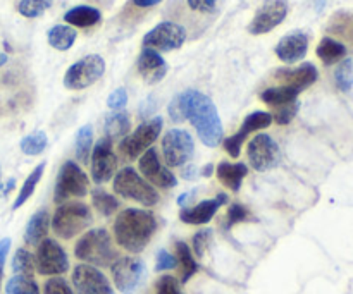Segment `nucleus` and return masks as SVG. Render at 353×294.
Returning <instances> with one entry per match:
<instances>
[{
  "label": "nucleus",
  "instance_id": "9",
  "mask_svg": "<svg viewBox=\"0 0 353 294\" xmlns=\"http://www.w3.org/2000/svg\"><path fill=\"white\" fill-rule=\"evenodd\" d=\"M162 154L169 167H183L195 154V143L188 131L169 129L162 138Z\"/></svg>",
  "mask_w": 353,
  "mask_h": 294
},
{
  "label": "nucleus",
  "instance_id": "13",
  "mask_svg": "<svg viewBox=\"0 0 353 294\" xmlns=\"http://www.w3.org/2000/svg\"><path fill=\"white\" fill-rule=\"evenodd\" d=\"M186 41V30L178 23L164 21L143 36V47L155 52H171Z\"/></svg>",
  "mask_w": 353,
  "mask_h": 294
},
{
  "label": "nucleus",
  "instance_id": "48",
  "mask_svg": "<svg viewBox=\"0 0 353 294\" xmlns=\"http://www.w3.org/2000/svg\"><path fill=\"white\" fill-rule=\"evenodd\" d=\"M169 116H171L172 123H183V120H185V116H183V110H181V105H179L178 96H174L172 102L169 103Z\"/></svg>",
  "mask_w": 353,
  "mask_h": 294
},
{
  "label": "nucleus",
  "instance_id": "2",
  "mask_svg": "<svg viewBox=\"0 0 353 294\" xmlns=\"http://www.w3.org/2000/svg\"><path fill=\"white\" fill-rule=\"evenodd\" d=\"M157 231V219L141 209H126L116 217L114 236L117 244L130 253H141Z\"/></svg>",
  "mask_w": 353,
  "mask_h": 294
},
{
  "label": "nucleus",
  "instance_id": "36",
  "mask_svg": "<svg viewBox=\"0 0 353 294\" xmlns=\"http://www.w3.org/2000/svg\"><path fill=\"white\" fill-rule=\"evenodd\" d=\"M7 294H40L38 284L33 281V277L26 275H14L6 286Z\"/></svg>",
  "mask_w": 353,
  "mask_h": 294
},
{
  "label": "nucleus",
  "instance_id": "11",
  "mask_svg": "<svg viewBox=\"0 0 353 294\" xmlns=\"http://www.w3.org/2000/svg\"><path fill=\"white\" fill-rule=\"evenodd\" d=\"M247 157L255 171L265 172L271 171L279 164L281 150H279V145L269 134H257L248 143Z\"/></svg>",
  "mask_w": 353,
  "mask_h": 294
},
{
  "label": "nucleus",
  "instance_id": "42",
  "mask_svg": "<svg viewBox=\"0 0 353 294\" xmlns=\"http://www.w3.org/2000/svg\"><path fill=\"white\" fill-rule=\"evenodd\" d=\"M155 289L157 294H185L181 291L179 281L172 275H162L157 282H155Z\"/></svg>",
  "mask_w": 353,
  "mask_h": 294
},
{
  "label": "nucleus",
  "instance_id": "17",
  "mask_svg": "<svg viewBox=\"0 0 353 294\" xmlns=\"http://www.w3.org/2000/svg\"><path fill=\"white\" fill-rule=\"evenodd\" d=\"M140 172L143 174L145 181L152 182V185L159 186L162 189H172L178 185L176 176L161 164L155 148H148L140 157Z\"/></svg>",
  "mask_w": 353,
  "mask_h": 294
},
{
  "label": "nucleus",
  "instance_id": "6",
  "mask_svg": "<svg viewBox=\"0 0 353 294\" xmlns=\"http://www.w3.org/2000/svg\"><path fill=\"white\" fill-rule=\"evenodd\" d=\"M162 126H164V119L161 116L154 117V119L145 120L143 124L137 127V131L128 136H124L119 143L121 154L124 155L130 160L141 157L148 148H152V145L155 143V140L161 134Z\"/></svg>",
  "mask_w": 353,
  "mask_h": 294
},
{
  "label": "nucleus",
  "instance_id": "32",
  "mask_svg": "<svg viewBox=\"0 0 353 294\" xmlns=\"http://www.w3.org/2000/svg\"><path fill=\"white\" fill-rule=\"evenodd\" d=\"M92 203L97 209V212L103 217H110L119 210V200L114 195L107 193L105 189L97 188L92 191Z\"/></svg>",
  "mask_w": 353,
  "mask_h": 294
},
{
  "label": "nucleus",
  "instance_id": "46",
  "mask_svg": "<svg viewBox=\"0 0 353 294\" xmlns=\"http://www.w3.org/2000/svg\"><path fill=\"white\" fill-rule=\"evenodd\" d=\"M190 9L199 10L203 14H212L217 9V0H186Z\"/></svg>",
  "mask_w": 353,
  "mask_h": 294
},
{
  "label": "nucleus",
  "instance_id": "31",
  "mask_svg": "<svg viewBox=\"0 0 353 294\" xmlns=\"http://www.w3.org/2000/svg\"><path fill=\"white\" fill-rule=\"evenodd\" d=\"M45 165H47V162H41V164H38L37 167H34L33 171H31V174L28 176L26 179H24L23 188H21V191L17 193V198H16V202H14V205H12L14 210L21 209V207H23L24 203H26L28 200H30V196L33 195L34 188H37V185H38V182H40L41 176H43Z\"/></svg>",
  "mask_w": 353,
  "mask_h": 294
},
{
  "label": "nucleus",
  "instance_id": "19",
  "mask_svg": "<svg viewBox=\"0 0 353 294\" xmlns=\"http://www.w3.org/2000/svg\"><path fill=\"white\" fill-rule=\"evenodd\" d=\"M137 67L140 76L147 85H157L159 81L165 78L168 74V62L162 59L159 52L152 50V48H143L138 57Z\"/></svg>",
  "mask_w": 353,
  "mask_h": 294
},
{
  "label": "nucleus",
  "instance_id": "45",
  "mask_svg": "<svg viewBox=\"0 0 353 294\" xmlns=\"http://www.w3.org/2000/svg\"><path fill=\"white\" fill-rule=\"evenodd\" d=\"M128 103V92L124 88L114 90L107 98V107L110 110H123Z\"/></svg>",
  "mask_w": 353,
  "mask_h": 294
},
{
  "label": "nucleus",
  "instance_id": "15",
  "mask_svg": "<svg viewBox=\"0 0 353 294\" xmlns=\"http://www.w3.org/2000/svg\"><path fill=\"white\" fill-rule=\"evenodd\" d=\"M72 284L78 294H116L109 279L97 267L81 264L72 271Z\"/></svg>",
  "mask_w": 353,
  "mask_h": 294
},
{
  "label": "nucleus",
  "instance_id": "28",
  "mask_svg": "<svg viewBox=\"0 0 353 294\" xmlns=\"http://www.w3.org/2000/svg\"><path fill=\"white\" fill-rule=\"evenodd\" d=\"M347 55V47L341 41L333 40V38H323L321 43L317 45V57L326 65L336 64Z\"/></svg>",
  "mask_w": 353,
  "mask_h": 294
},
{
  "label": "nucleus",
  "instance_id": "10",
  "mask_svg": "<svg viewBox=\"0 0 353 294\" xmlns=\"http://www.w3.org/2000/svg\"><path fill=\"white\" fill-rule=\"evenodd\" d=\"M34 269L40 275L65 274L69 269L68 253L57 241L45 238L38 244L37 255H34Z\"/></svg>",
  "mask_w": 353,
  "mask_h": 294
},
{
  "label": "nucleus",
  "instance_id": "35",
  "mask_svg": "<svg viewBox=\"0 0 353 294\" xmlns=\"http://www.w3.org/2000/svg\"><path fill=\"white\" fill-rule=\"evenodd\" d=\"M12 271L16 275L33 277L34 271H37V269H34L33 255H31L28 250H24V248H19L12 258Z\"/></svg>",
  "mask_w": 353,
  "mask_h": 294
},
{
  "label": "nucleus",
  "instance_id": "34",
  "mask_svg": "<svg viewBox=\"0 0 353 294\" xmlns=\"http://www.w3.org/2000/svg\"><path fill=\"white\" fill-rule=\"evenodd\" d=\"M48 145V138L43 131H34V133L28 134L21 140V150H23L24 155H40L41 151L47 148Z\"/></svg>",
  "mask_w": 353,
  "mask_h": 294
},
{
  "label": "nucleus",
  "instance_id": "33",
  "mask_svg": "<svg viewBox=\"0 0 353 294\" xmlns=\"http://www.w3.org/2000/svg\"><path fill=\"white\" fill-rule=\"evenodd\" d=\"M93 148V127L90 124L83 126L76 134V157L81 164H88Z\"/></svg>",
  "mask_w": 353,
  "mask_h": 294
},
{
  "label": "nucleus",
  "instance_id": "16",
  "mask_svg": "<svg viewBox=\"0 0 353 294\" xmlns=\"http://www.w3.org/2000/svg\"><path fill=\"white\" fill-rule=\"evenodd\" d=\"M117 167L116 154L112 151V140L103 136L97 141L92 151V178L97 185H103L109 179H112Z\"/></svg>",
  "mask_w": 353,
  "mask_h": 294
},
{
  "label": "nucleus",
  "instance_id": "8",
  "mask_svg": "<svg viewBox=\"0 0 353 294\" xmlns=\"http://www.w3.org/2000/svg\"><path fill=\"white\" fill-rule=\"evenodd\" d=\"M105 71V62L100 55H86L71 65L64 74L68 90H85L99 81Z\"/></svg>",
  "mask_w": 353,
  "mask_h": 294
},
{
  "label": "nucleus",
  "instance_id": "53",
  "mask_svg": "<svg viewBox=\"0 0 353 294\" xmlns=\"http://www.w3.org/2000/svg\"><path fill=\"white\" fill-rule=\"evenodd\" d=\"M6 62H7V55L0 52V65H3V64H6Z\"/></svg>",
  "mask_w": 353,
  "mask_h": 294
},
{
  "label": "nucleus",
  "instance_id": "3",
  "mask_svg": "<svg viewBox=\"0 0 353 294\" xmlns=\"http://www.w3.org/2000/svg\"><path fill=\"white\" fill-rule=\"evenodd\" d=\"M74 255L78 260L86 262L93 267H109L117 260L112 238L105 229H92L83 234L76 243Z\"/></svg>",
  "mask_w": 353,
  "mask_h": 294
},
{
  "label": "nucleus",
  "instance_id": "50",
  "mask_svg": "<svg viewBox=\"0 0 353 294\" xmlns=\"http://www.w3.org/2000/svg\"><path fill=\"white\" fill-rule=\"evenodd\" d=\"M161 2L162 0H133L134 6H138V7H154Z\"/></svg>",
  "mask_w": 353,
  "mask_h": 294
},
{
  "label": "nucleus",
  "instance_id": "51",
  "mask_svg": "<svg viewBox=\"0 0 353 294\" xmlns=\"http://www.w3.org/2000/svg\"><path fill=\"white\" fill-rule=\"evenodd\" d=\"M212 172H214V165L212 164H207L205 167L202 169V176H203V178H210V176H212Z\"/></svg>",
  "mask_w": 353,
  "mask_h": 294
},
{
  "label": "nucleus",
  "instance_id": "37",
  "mask_svg": "<svg viewBox=\"0 0 353 294\" xmlns=\"http://www.w3.org/2000/svg\"><path fill=\"white\" fill-rule=\"evenodd\" d=\"M52 7V0H21L17 3V10H19L21 16L24 17H33L41 16L45 10H48Z\"/></svg>",
  "mask_w": 353,
  "mask_h": 294
},
{
  "label": "nucleus",
  "instance_id": "30",
  "mask_svg": "<svg viewBox=\"0 0 353 294\" xmlns=\"http://www.w3.org/2000/svg\"><path fill=\"white\" fill-rule=\"evenodd\" d=\"M131 127V120L128 112L124 110H116V112L109 114L105 119V136L114 140V138L126 136L128 131Z\"/></svg>",
  "mask_w": 353,
  "mask_h": 294
},
{
  "label": "nucleus",
  "instance_id": "40",
  "mask_svg": "<svg viewBox=\"0 0 353 294\" xmlns=\"http://www.w3.org/2000/svg\"><path fill=\"white\" fill-rule=\"evenodd\" d=\"M299 109H300L299 100L288 103V105L276 107V112L274 116H272V120H276V124H279V126H286V124H290L293 119H295V116L299 114Z\"/></svg>",
  "mask_w": 353,
  "mask_h": 294
},
{
  "label": "nucleus",
  "instance_id": "18",
  "mask_svg": "<svg viewBox=\"0 0 353 294\" xmlns=\"http://www.w3.org/2000/svg\"><path fill=\"white\" fill-rule=\"evenodd\" d=\"M271 124H272V114L261 112V110H257V112H252L250 116L245 117L240 131H238V133H234L233 136H230L224 140V150H226L233 158H238L241 154V147H243V143H245V140H247L248 134L254 133V131L265 129V127H269Z\"/></svg>",
  "mask_w": 353,
  "mask_h": 294
},
{
  "label": "nucleus",
  "instance_id": "39",
  "mask_svg": "<svg viewBox=\"0 0 353 294\" xmlns=\"http://www.w3.org/2000/svg\"><path fill=\"white\" fill-rule=\"evenodd\" d=\"M254 220L255 219L250 210L245 205H241V203H231L230 209H228V229L240 222H254Z\"/></svg>",
  "mask_w": 353,
  "mask_h": 294
},
{
  "label": "nucleus",
  "instance_id": "47",
  "mask_svg": "<svg viewBox=\"0 0 353 294\" xmlns=\"http://www.w3.org/2000/svg\"><path fill=\"white\" fill-rule=\"evenodd\" d=\"M10 250V240L9 238H3L0 241V288H2V279H3V265H6V258L9 255Z\"/></svg>",
  "mask_w": 353,
  "mask_h": 294
},
{
  "label": "nucleus",
  "instance_id": "12",
  "mask_svg": "<svg viewBox=\"0 0 353 294\" xmlns=\"http://www.w3.org/2000/svg\"><path fill=\"white\" fill-rule=\"evenodd\" d=\"M116 288L123 294H133L145 277V264L140 258L121 257L110 265Z\"/></svg>",
  "mask_w": 353,
  "mask_h": 294
},
{
  "label": "nucleus",
  "instance_id": "52",
  "mask_svg": "<svg viewBox=\"0 0 353 294\" xmlns=\"http://www.w3.org/2000/svg\"><path fill=\"white\" fill-rule=\"evenodd\" d=\"M193 193H195V191H192V193H185V195L179 196V198H178V203H179V205L185 207V202H186V200H188V198H192Z\"/></svg>",
  "mask_w": 353,
  "mask_h": 294
},
{
  "label": "nucleus",
  "instance_id": "23",
  "mask_svg": "<svg viewBox=\"0 0 353 294\" xmlns=\"http://www.w3.org/2000/svg\"><path fill=\"white\" fill-rule=\"evenodd\" d=\"M50 213L47 209H41L38 212H34L31 216V219L28 220L26 231H24V241L30 246H38L41 241L47 238L48 227H50Z\"/></svg>",
  "mask_w": 353,
  "mask_h": 294
},
{
  "label": "nucleus",
  "instance_id": "5",
  "mask_svg": "<svg viewBox=\"0 0 353 294\" xmlns=\"http://www.w3.org/2000/svg\"><path fill=\"white\" fill-rule=\"evenodd\" d=\"M114 191L143 207H154L159 203V193L154 186L145 181L133 167H124L117 172L114 178Z\"/></svg>",
  "mask_w": 353,
  "mask_h": 294
},
{
  "label": "nucleus",
  "instance_id": "25",
  "mask_svg": "<svg viewBox=\"0 0 353 294\" xmlns=\"http://www.w3.org/2000/svg\"><path fill=\"white\" fill-rule=\"evenodd\" d=\"M102 19V14H100L99 9L90 6H78L72 7L71 10L64 14L65 23L72 24L76 28H90L95 26L99 21Z\"/></svg>",
  "mask_w": 353,
  "mask_h": 294
},
{
  "label": "nucleus",
  "instance_id": "38",
  "mask_svg": "<svg viewBox=\"0 0 353 294\" xmlns=\"http://www.w3.org/2000/svg\"><path fill=\"white\" fill-rule=\"evenodd\" d=\"M334 81L341 92H350L353 86V61L345 59L334 72Z\"/></svg>",
  "mask_w": 353,
  "mask_h": 294
},
{
  "label": "nucleus",
  "instance_id": "43",
  "mask_svg": "<svg viewBox=\"0 0 353 294\" xmlns=\"http://www.w3.org/2000/svg\"><path fill=\"white\" fill-rule=\"evenodd\" d=\"M43 293L45 294H74V291L69 288V284L62 277L48 279L43 286Z\"/></svg>",
  "mask_w": 353,
  "mask_h": 294
},
{
  "label": "nucleus",
  "instance_id": "29",
  "mask_svg": "<svg viewBox=\"0 0 353 294\" xmlns=\"http://www.w3.org/2000/svg\"><path fill=\"white\" fill-rule=\"evenodd\" d=\"M76 30H72L71 26H64V24H57V26L52 28L48 31L47 38H48V43L55 48V50H69V48L74 45L76 41Z\"/></svg>",
  "mask_w": 353,
  "mask_h": 294
},
{
  "label": "nucleus",
  "instance_id": "7",
  "mask_svg": "<svg viewBox=\"0 0 353 294\" xmlns=\"http://www.w3.org/2000/svg\"><path fill=\"white\" fill-rule=\"evenodd\" d=\"M88 193V178L76 162L68 160L62 164L57 174L54 189V202L62 205L72 196H85Z\"/></svg>",
  "mask_w": 353,
  "mask_h": 294
},
{
  "label": "nucleus",
  "instance_id": "24",
  "mask_svg": "<svg viewBox=\"0 0 353 294\" xmlns=\"http://www.w3.org/2000/svg\"><path fill=\"white\" fill-rule=\"evenodd\" d=\"M248 174V167L245 164H231V162H221L216 167V176L228 189L238 193L241 188L245 176Z\"/></svg>",
  "mask_w": 353,
  "mask_h": 294
},
{
  "label": "nucleus",
  "instance_id": "22",
  "mask_svg": "<svg viewBox=\"0 0 353 294\" xmlns=\"http://www.w3.org/2000/svg\"><path fill=\"white\" fill-rule=\"evenodd\" d=\"M317 78H319L317 67L310 64V62H305V64L299 65V67L278 69L276 71V79L278 81H281L286 86H292V88L299 90V92H303L309 86H312L317 81Z\"/></svg>",
  "mask_w": 353,
  "mask_h": 294
},
{
  "label": "nucleus",
  "instance_id": "49",
  "mask_svg": "<svg viewBox=\"0 0 353 294\" xmlns=\"http://www.w3.org/2000/svg\"><path fill=\"white\" fill-rule=\"evenodd\" d=\"M196 174H199V171H196V167L195 165H185V169H183V172H181V176L185 179H188V181H193V179L196 178Z\"/></svg>",
  "mask_w": 353,
  "mask_h": 294
},
{
  "label": "nucleus",
  "instance_id": "26",
  "mask_svg": "<svg viewBox=\"0 0 353 294\" xmlns=\"http://www.w3.org/2000/svg\"><path fill=\"white\" fill-rule=\"evenodd\" d=\"M299 90L292 88V86H272V88H268L265 92H262L261 98L262 102L268 103L269 107H281V105H288V103L295 102L296 96H299Z\"/></svg>",
  "mask_w": 353,
  "mask_h": 294
},
{
  "label": "nucleus",
  "instance_id": "4",
  "mask_svg": "<svg viewBox=\"0 0 353 294\" xmlns=\"http://www.w3.org/2000/svg\"><path fill=\"white\" fill-rule=\"evenodd\" d=\"M92 219V210L88 205L78 202H65L55 210L54 217H52V229L62 240H71L83 233L86 227H90Z\"/></svg>",
  "mask_w": 353,
  "mask_h": 294
},
{
  "label": "nucleus",
  "instance_id": "1",
  "mask_svg": "<svg viewBox=\"0 0 353 294\" xmlns=\"http://www.w3.org/2000/svg\"><path fill=\"white\" fill-rule=\"evenodd\" d=\"M178 100L185 120L192 123L200 141L205 147L216 148L223 141L224 129L212 100L199 90H186L181 95H178Z\"/></svg>",
  "mask_w": 353,
  "mask_h": 294
},
{
  "label": "nucleus",
  "instance_id": "20",
  "mask_svg": "<svg viewBox=\"0 0 353 294\" xmlns=\"http://www.w3.org/2000/svg\"><path fill=\"white\" fill-rule=\"evenodd\" d=\"M309 50V36L302 31H293V33L286 34L279 40L276 45V55L279 61L286 62V64H295V62L302 61Z\"/></svg>",
  "mask_w": 353,
  "mask_h": 294
},
{
  "label": "nucleus",
  "instance_id": "27",
  "mask_svg": "<svg viewBox=\"0 0 353 294\" xmlns=\"http://www.w3.org/2000/svg\"><path fill=\"white\" fill-rule=\"evenodd\" d=\"M176 260H178L179 269H181V282L186 284V282L196 274L199 264H196L192 250H190V246L185 241H178V243H176Z\"/></svg>",
  "mask_w": 353,
  "mask_h": 294
},
{
  "label": "nucleus",
  "instance_id": "41",
  "mask_svg": "<svg viewBox=\"0 0 353 294\" xmlns=\"http://www.w3.org/2000/svg\"><path fill=\"white\" fill-rule=\"evenodd\" d=\"M210 240H212V229L199 231V233L193 236V241H192L193 253H195L199 258H203V255H205V250H207V246H209Z\"/></svg>",
  "mask_w": 353,
  "mask_h": 294
},
{
  "label": "nucleus",
  "instance_id": "14",
  "mask_svg": "<svg viewBox=\"0 0 353 294\" xmlns=\"http://www.w3.org/2000/svg\"><path fill=\"white\" fill-rule=\"evenodd\" d=\"M288 16V2L286 0H265L255 12L248 31L252 34H265L274 30Z\"/></svg>",
  "mask_w": 353,
  "mask_h": 294
},
{
  "label": "nucleus",
  "instance_id": "21",
  "mask_svg": "<svg viewBox=\"0 0 353 294\" xmlns=\"http://www.w3.org/2000/svg\"><path fill=\"white\" fill-rule=\"evenodd\" d=\"M224 203H228V196L224 193H217L216 198L200 202L199 205L192 207V209H183L179 212V219L185 224H192V226H203V224H209L212 220V217L216 216V212Z\"/></svg>",
  "mask_w": 353,
  "mask_h": 294
},
{
  "label": "nucleus",
  "instance_id": "44",
  "mask_svg": "<svg viewBox=\"0 0 353 294\" xmlns=\"http://www.w3.org/2000/svg\"><path fill=\"white\" fill-rule=\"evenodd\" d=\"M178 265L176 257H172L168 250H161L157 253V260H155V271L164 272V271H172Z\"/></svg>",
  "mask_w": 353,
  "mask_h": 294
}]
</instances>
